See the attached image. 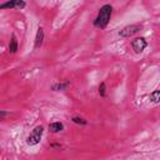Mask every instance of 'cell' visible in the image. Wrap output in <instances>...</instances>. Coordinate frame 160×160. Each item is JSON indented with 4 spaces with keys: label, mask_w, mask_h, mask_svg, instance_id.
Returning <instances> with one entry per match:
<instances>
[{
    "label": "cell",
    "mask_w": 160,
    "mask_h": 160,
    "mask_svg": "<svg viewBox=\"0 0 160 160\" xmlns=\"http://www.w3.org/2000/svg\"><path fill=\"white\" fill-rule=\"evenodd\" d=\"M26 2L25 1H20V0H15V1H8L0 5V9H12V8H18V9H22L25 8Z\"/></svg>",
    "instance_id": "5b68a950"
},
{
    "label": "cell",
    "mask_w": 160,
    "mask_h": 160,
    "mask_svg": "<svg viewBox=\"0 0 160 160\" xmlns=\"http://www.w3.org/2000/svg\"><path fill=\"white\" fill-rule=\"evenodd\" d=\"M99 94H100V96H102V98L106 95V92H105V82H104V81L99 85Z\"/></svg>",
    "instance_id": "7c38bea8"
},
{
    "label": "cell",
    "mask_w": 160,
    "mask_h": 160,
    "mask_svg": "<svg viewBox=\"0 0 160 160\" xmlns=\"http://www.w3.org/2000/svg\"><path fill=\"white\" fill-rule=\"evenodd\" d=\"M6 114H8L6 111H4V110H1V111H0V119L2 120V119L5 118V115H6Z\"/></svg>",
    "instance_id": "4fadbf2b"
},
{
    "label": "cell",
    "mask_w": 160,
    "mask_h": 160,
    "mask_svg": "<svg viewBox=\"0 0 160 160\" xmlns=\"http://www.w3.org/2000/svg\"><path fill=\"white\" fill-rule=\"evenodd\" d=\"M111 14H112V6L110 4H105L100 8L95 20H94V26L95 28H99V29H105L106 25L109 24L110 21V18H111Z\"/></svg>",
    "instance_id": "6da1fadb"
},
{
    "label": "cell",
    "mask_w": 160,
    "mask_h": 160,
    "mask_svg": "<svg viewBox=\"0 0 160 160\" xmlns=\"http://www.w3.org/2000/svg\"><path fill=\"white\" fill-rule=\"evenodd\" d=\"M70 84H69V81H65V82H58V84H55V85H52V90L54 91H59V90H65L68 86H69Z\"/></svg>",
    "instance_id": "9c48e42d"
},
{
    "label": "cell",
    "mask_w": 160,
    "mask_h": 160,
    "mask_svg": "<svg viewBox=\"0 0 160 160\" xmlns=\"http://www.w3.org/2000/svg\"><path fill=\"white\" fill-rule=\"evenodd\" d=\"M9 51L11 54H15L18 51V40H16L15 34L11 35V40H10V44H9Z\"/></svg>",
    "instance_id": "ba28073f"
},
{
    "label": "cell",
    "mask_w": 160,
    "mask_h": 160,
    "mask_svg": "<svg viewBox=\"0 0 160 160\" xmlns=\"http://www.w3.org/2000/svg\"><path fill=\"white\" fill-rule=\"evenodd\" d=\"M72 122L79 124V125H86V124H88V121H86V120H84V119H81V118H79V116L72 118Z\"/></svg>",
    "instance_id": "8fae6325"
},
{
    "label": "cell",
    "mask_w": 160,
    "mask_h": 160,
    "mask_svg": "<svg viewBox=\"0 0 160 160\" xmlns=\"http://www.w3.org/2000/svg\"><path fill=\"white\" fill-rule=\"evenodd\" d=\"M42 132H44V129H42V126H36V128H34V130L30 132V135L28 136V140H26V142L29 144V145H38L39 142H40V140H41V136H42Z\"/></svg>",
    "instance_id": "7a4b0ae2"
},
{
    "label": "cell",
    "mask_w": 160,
    "mask_h": 160,
    "mask_svg": "<svg viewBox=\"0 0 160 160\" xmlns=\"http://www.w3.org/2000/svg\"><path fill=\"white\" fill-rule=\"evenodd\" d=\"M150 100L152 102H160V90H154L150 94Z\"/></svg>",
    "instance_id": "30bf717a"
},
{
    "label": "cell",
    "mask_w": 160,
    "mask_h": 160,
    "mask_svg": "<svg viewBox=\"0 0 160 160\" xmlns=\"http://www.w3.org/2000/svg\"><path fill=\"white\" fill-rule=\"evenodd\" d=\"M42 41H44V30L42 28H39L38 31H36V36H35V49H39L41 45H42Z\"/></svg>",
    "instance_id": "8992f818"
},
{
    "label": "cell",
    "mask_w": 160,
    "mask_h": 160,
    "mask_svg": "<svg viewBox=\"0 0 160 160\" xmlns=\"http://www.w3.org/2000/svg\"><path fill=\"white\" fill-rule=\"evenodd\" d=\"M146 46H148V42L144 38H136L131 41V48L136 54H140Z\"/></svg>",
    "instance_id": "277c9868"
},
{
    "label": "cell",
    "mask_w": 160,
    "mask_h": 160,
    "mask_svg": "<svg viewBox=\"0 0 160 160\" xmlns=\"http://www.w3.org/2000/svg\"><path fill=\"white\" fill-rule=\"evenodd\" d=\"M62 129H64V125H62V122H60V121H55V122L49 124V130H50L51 132H54V134L60 132Z\"/></svg>",
    "instance_id": "52a82bcc"
},
{
    "label": "cell",
    "mask_w": 160,
    "mask_h": 160,
    "mask_svg": "<svg viewBox=\"0 0 160 160\" xmlns=\"http://www.w3.org/2000/svg\"><path fill=\"white\" fill-rule=\"evenodd\" d=\"M50 146H51V148H55V149H61V146H60V145H56V144H51Z\"/></svg>",
    "instance_id": "5bb4252c"
},
{
    "label": "cell",
    "mask_w": 160,
    "mask_h": 160,
    "mask_svg": "<svg viewBox=\"0 0 160 160\" xmlns=\"http://www.w3.org/2000/svg\"><path fill=\"white\" fill-rule=\"evenodd\" d=\"M141 29H142V25L141 24H131V25L125 26L122 30H120L119 31V35L121 38H130V36L135 35L136 32H139Z\"/></svg>",
    "instance_id": "3957f363"
}]
</instances>
